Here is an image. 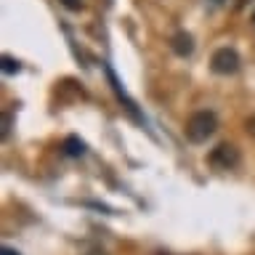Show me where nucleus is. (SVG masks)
I'll list each match as a JSON object with an SVG mask.
<instances>
[{"instance_id":"6","label":"nucleus","mask_w":255,"mask_h":255,"mask_svg":"<svg viewBox=\"0 0 255 255\" xmlns=\"http://www.w3.org/2000/svg\"><path fill=\"white\" fill-rule=\"evenodd\" d=\"M19 69H21L19 61L11 59V56H3V72H5V75H13V72H19Z\"/></svg>"},{"instance_id":"1","label":"nucleus","mask_w":255,"mask_h":255,"mask_svg":"<svg viewBox=\"0 0 255 255\" xmlns=\"http://www.w3.org/2000/svg\"><path fill=\"white\" fill-rule=\"evenodd\" d=\"M218 130V117H215V112L210 109H199L194 112L186 125H183V135L191 141V143H205L207 138H213V133Z\"/></svg>"},{"instance_id":"10","label":"nucleus","mask_w":255,"mask_h":255,"mask_svg":"<svg viewBox=\"0 0 255 255\" xmlns=\"http://www.w3.org/2000/svg\"><path fill=\"white\" fill-rule=\"evenodd\" d=\"M247 3H250V0H237V3H234V8H237V11H242V8H245Z\"/></svg>"},{"instance_id":"11","label":"nucleus","mask_w":255,"mask_h":255,"mask_svg":"<svg viewBox=\"0 0 255 255\" xmlns=\"http://www.w3.org/2000/svg\"><path fill=\"white\" fill-rule=\"evenodd\" d=\"M247 130H253V133H255V117H253V120H247Z\"/></svg>"},{"instance_id":"7","label":"nucleus","mask_w":255,"mask_h":255,"mask_svg":"<svg viewBox=\"0 0 255 255\" xmlns=\"http://www.w3.org/2000/svg\"><path fill=\"white\" fill-rule=\"evenodd\" d=\"M8 133H11V112H5V115H3V130H0L3 141L8 138Z\"/></svg>"},{"instance_id":"4","label":"nucleus","mask_w":255,"mask_h":255,"mask_svg":"<svg viewBox=\"0 0 255 255\" xmlns=\"http://www.w3.org/2000/svg\"><path fill=\"white\" fill-rule=\"evenodd\" d=\"M170 48H173V53L175 56H191L194 53V37L189 35V32H175V35L170 37Z\"/></svg>"},{"instance_id":"3","label":"nucleus","mask_w":255,"mask_h":255,"mask_svg":"<svg viewBox=\"0 0 255 255\" xmlns=\"http://www.w3.org/2000/svg\"><path fill=\"white\" fill-rule=\"evenodd\" d=\"M210 69L215 72V75H234V72L239 69V53L229 45L218 48V51L213 53V59H210Z\"/></svg>"},{"instance_id":"2","label":"nucleus","mask_w":255,"mask_h":255,"mask_svg":"<svg viewBox=\"0 0 255 255\" xmlns=\"http://www.w3.org/2000/svg\"><path fill=\"white\" fill-rule=\"evenodd\" d=\"M207 162H210L215 170H234L239 165V151L234 143H218L210 154H207Z\"/></svg>"},{"instance_id":"12","label":"nucleus","mask_w":255,"mask_h":255,"mask_svg":"<svg viewBox=\"0 0 255 255\" xmlns=\"http://www.w3.org/2000/svg\"><path fill=\"white\" fill-rule=\"evenodd\" d=\"M223 3H226V0H210V5H213V8H218V5H223Z\"/></svg>"},{"instance_id":"9","label":"nucleus","mask_w":255,"mask_h":255,"mask_svg":"<svg viewBox=\"0 0 255 255\" xmlns=\"http://www.w3.org/2000/svg\"><path fill=\"white\" fill-rule=\"evenodd\" d=\"M0 255H19V253H16L13 247H3V250H0Z\"/></svg>"},{"instance_id":"14","label":"nucleus","mask_w":255,"mask_h":255,"mask_svg":"<svg viewBox=\"0 0 255 255\" xmlns=\"http://www.w3.org/2000/svg\"><path fill=\"white\" fill-rule=\"evenodd\" d=\"M253 24H255V11H253Z\"/></svg>"},{"instance_id":"5","label":"nucleus","mask_w":255,"mask_h":255,"mask_svg":"<svg viewBox=\"0 0 255 255\" xmlns=\"http://www.w3.org/2000/svg\"><path fill=\"white\" fill-rule=\"evenodd\" d=\"M83 151H85V143L75 138V135H69L67 141H64V154L67 157H83Z\"/></svg>"},{"instance_id":"8","label":"nucleus","mask_w":255,"mask_h":255,"mask_svg":"<svg viewBox=\"0 0 255 255\" xmlns=\"http://www.w3.org/2000/svg\"><path fill=\"white\" fill-rule=\"evenodd\" d=\"M64 8H69V11H80L83 8V0H61Z\"/></svg>"},{"instance_id":"13","label":"nucleus","mask_w":255,"mask_h":255,"mask_svg":"<svg viewBox=\"0 0 255 255\" xmlns=\"http://www.w3.org/2000/svg\"><path fill=\"white\" fill-rule=\"evenodd\" d=\"M85 255H104L101 250H91V253H85Z\"/></svg>"}]
</instances>
